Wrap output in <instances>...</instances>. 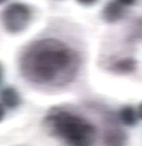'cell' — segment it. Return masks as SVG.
<instances>
[{"instance_id":"obj_11","label":"cell","mask_w":142,"mask_h":146,"mask_svg":"<svg viewBox=\"0 0 142 146\" xmlns=\"http://www.w3.org/2000/svg\"><path fill=\"white\" fill-rule=\"evenodd\" d=\"M96 1H97V0H77V3H79L80 5H85V6L94 5Z\"/></svg>"},{"instance_id":"obj_13","label":"cell","mask_w":142,"mask_h":146,"mask_svg":"<svg viewBox=\"0 0 142 146\" xmlns=\"http://www.w3.org/2000/svg\"><path fill=\"white\" fill-rule=\"evenodd\" d=\"M136 112H137V116H139L141 119H142V102L140 104V106H139V108H137Z\"/></svg>"},{"instance_id":"obj_15","label":"cell","mask_w":142,"mask_h":146,"mask_svg":"<svg viewBox=\"0 0 142 146\" xmlns=\"http://www.w3.org/2000/svg\"><path fill=\"white\" fill-rule=\"evenodd\" d=\"M0 78H1V66H0Z\"/></svg>"},{"instance_id":"obj_2","label":"cell","mask_w":142,"mask_h":146,"mask_svg":"<svg viewBox=\"0 0 142 146\" xmlns=\"http://www.w3.org/2000/svg\"><path fill=\"white\" fill-rule=\"evenodd\" d=\"M46 129L69 146H92L96 141V128L81 116L65 110L51 111L45 118Z\"/></svg>"},{"instance_id":"obj_7","label":"cell","mask_w":142,"mask_h":146,"mask_svg":"<svg viewBox=\"0 0 142 146\" xmlns=\"http://www.w3.org/2000/svg\"><path fill=\"white\" fill-rule=\"evenodd\" d=\"M136 70V60L132 57H125L122 58L117 62H114L111 71L116 73H120V74H129Z\"/></svg>"},{"instance_id":"obj_5","label":"cell","mask_w":142,"mask_h":146,"mask_svg":"<svg viewBox=\"0 0 142 146\" xmlns=\"http://www.w3.org/2000/svg\"><path fill=\"white\" fill-rule=\"evenodd\" d=\"M127 135L120 128H109L104 130L103 144L104 146H126Z\"/></svg>"},{"instance_id":"obj_1","label":"cell","mask_w":142,"mask_h":146,"mask_svg":"<svg viewBox=\"0 0 142 146\" xmlns=\"http://www.w3.org/2000/svg\"><path fill=\"white\" fill-rule=\"evenodd\" d=\"M78 56L71 46L55 38L32 43L21 57L23 77L39 85H63L74 78Z\"/></svg>"},{"instance_id":"obj_6","label":"cell","mask_w":142,"mask_h":146,"mask_svg":"<svg viewBox=\"0 0 142 146\" xmlns=\"http://www.w3.org/2000/svg\"><path fill=\"white\" fill-rule=\"evenodd\" d=\"M0 100H1V104L4 106L9 108H15L21 102L18 91L15 88H11V86L10 88H5L0 93Z\"/></svg>"},{"instance_id":"obj_14","label":"cell","mask_w":142,"mask_h":146,"mask_svg":"<svg viewBox=\"0 0 142 146\" xmlns=\"http://www.w3.org/2000/svg\"><path fill=\"white\" fill-rule=\"evenodd\" d=\"M6 0H0V4H3V3H5Z\"/></svg>"},{"instance_id":"obj_10","label":"cell","mask_w":142,"mask_h":146,"mask_svg":"<svg viewBox=\"0 0 142 146\" xmlns=\"http://www.w3.org/2000/svg\"><path fill=\"white\" fill-rule=\"evenodd\" d=\"M117 1L120 4V5L123 6H131V5H134V4L136 3V0H117Z\"/></svg>"},{"instance_id":"obj_8","label":"cell","mask_w":142,"mask_h":146,"mask_svg":"<svg viewBox=\"0 0 142 146\" xmlns=\"http://www.w3.org/2000/svg\"><path fill=\"white\" fill-rule=\"evenodd\" d=\"M119 119L123 124L127 127H132L136 124L137 121V112L132 106H124L119 111Z\"/></svg>"},{"instance_id":"obj_4","label":"cell","mask_w":142,"mask_h":146,"mask_svg":"<svg viewBox=\"0 0 142 146\" xmlns=\"http://www.w3.org/2000/svg\"><path fill=\"white\" fill-rule=\"evenodd\" d=\"M101 15H102L104 22L114 23V22H118L119 20H122L123 16H124V6L120 5L117 0H111V1H108L104 5Z\"/></svg>"},{"instance_id":"obj_12","label":"cell","mask_w":142,"mask_h":146,"mask_svg":"<svg viewBox=\"0 0 142 146\" xmlns=\"http://www.w3.org/2000/svg\"><path fill=\"white\" fill-rule=\"evenodd\" d=\"M4 116H5V111H4L3 105L0 104V122H1V121L4 119Z\"/></svg>"},{"instance_id":"obj_3","label":"cell","mask_w":142,"mask_h":146,"mask_svg":"<svg viewBox=\"0 0 142 146\" xmlns=\"http://www.w3.org/2000/svg\"><path fill=\"white\" fill-rule=\"evenodd\" d=\"M32 18L30 9L26 4L13 3L1 13L3 26L9 33L17 34L23 32L29 26Z\"/></svg>"},{"instance_id":"obj_9","label":"cell","mask_w":142,"mask_h":146,"mask_svg":"<svg viewBox=\"0 0 142 146\" xmlns=\"http://www.w3.org/2000/svg\"><path fill=\"white\" fill-rule=\"evenodd\" d=\"M135 27H136V28L131 33V38L132 39H139V38L142 39V22H140V23H136Z\"/></svg>"}]
</instances>
